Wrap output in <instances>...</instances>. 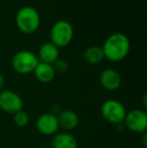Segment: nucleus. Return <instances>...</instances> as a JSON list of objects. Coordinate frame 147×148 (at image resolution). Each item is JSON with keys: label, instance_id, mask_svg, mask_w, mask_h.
Listing matches in <instances>:
<instances>
[{"label": "nucleus", "instance_id": "nucleus-15", "mask_svg": "<svg viewBox=\"0 0 147 148\" xmlns=\"http://www.w3.org/2000/svg\"><path fill=\"white\" fill-rule=\"evenodd\" d=\"M13 121L16 126L18 127H25L29 123V117L28 114L24 111H19L13 115Z\"/></svg>", "mask_w": 147, "mask_h": 148}, {"label": "nucleus", "instance_id": "nucleus-13", "mask_svg": "<svg viewBox=\"0 0 147 148\" xmlns=\"http://www.w3.org/2000/svg\"><path fill=\"white\" fill-rule=\"evenodd\" d=\"M34 76H36V80L38 82L42 83V84H47L51 83L53 80L55 76V72L53 70V64H45V62H39L37 64L34 71Z\"/></svg>", "mask_w": 147, "mask_h": 148}, {"label": "nucleus", "instance_id": "nucleus-9", "mask_svg": "<svg viewBox=\"0 0 147 148\" xmlns=\"http://www.w3.org/2000/svg\"><path fill=\"white\" fill-rule=\"evenodd\" d=\"M121 76L113 69H106L100 75V83L107 91H115L121 85Z\"/></svg>", "mask_w": 147, "mask_h": 148}, {"label": "nucleus", "instance_id": "nucleus-7", "mask_svg": "<svg viewBox=\"0 0 147 148\" xmlns=\"http://www.w3.org/2000/svg\"><path fill=\"white\" fill-rule=\"evenodd\" d=\"M23 107V101L17 93L13 91L0 92V109L5 113L14 115L21 111Z\"/></svg>", "mask_w": 147, "mask_h": 148}, {"label": "nucleus", "instance_id": "nucleus-1", "mask_svg": "<svg viewBox=\"0 0 147 148\" xmlns=\"http://www.w3.org/2000/svg\"><path fill=\"white\" fill-rule=\"evenodd\" d=\"M104 58L110 62H120L130 51L129 38L123 33H113L105 40L102 47Z\"/></svg>", "mask_w": 147, "mask_h": 148}, {"label": "nucleus", "instance_id": "nucleus-11", "mask_svg": "<svg viewBox=\"0 0 147 148\" xmlns=\"http://www.w3.org/2000/svg\"><path fill=\"white\" fill-rule=\"evenodd\" d=\"M57 117L59 121V126L66 131L74 130L75 128H77L80 122L78 114L72 110H65L61 112Z\"/></svg>", "mask_w": 147, "mask_h": 148}, {"label": "nucleus", "instance_id": "nucleus-18", "mask_svg": "<svg viewBox=\"0 0 147 148\" xmlns=\"http://www.w3.org/2000/svg\"><path fill=\"white\" fill-rule=\"evenodd\" d=\"M147 147V135L146 133H144L143 135V148H146Z\"/></svg>", "mask_w": 147, "mask_h": 148}, {"label": "nucleus", "instance_id": "nucleus-10", "mask_svg": "<svg viewBox=\"0 0 147 148\" xmlns=\"http://www.w3.org/2000/svg\"><path fill=\"white\" fill-rule=\"evenodd\" d=\"M78 141L76 137L68 132H61L51 138V148H77Z\"/></svg>", "mask_w": 147, "mask_h": 148}, {"label": "nucleus", "instance_id": "nucleus-20", "mask_svg": "<svg viewBox=\"0 0 147 148\" xmlns=\"http://www.w3.org/2000/svg\"><path fill=\"white\" fill-rule=\"evenodd\" d=\"M43 148H51V147H43Z\"/></svg>", "mask_w": 147, "mask_h": 148}, {"label": "nucleus", "instance_id": "nucleus-4", "mask_svg": "<svg viewBox=\"0 0 147 148\" xmlns=\"http://www.w3.org/2000/svg\"><path fill=\"white\" fill-rule=\"evenodd\" d=\"M126 109L117 100H107L101 106V114L107 122L114 125L122 124L126 116Z\"/></svg>", "mask_w": 147, "mask_h": 148}, {"label": "nucleus", "instance_id": "nucleus-8", "mask_svg": "<svg viewBox=\"0 0 147 148\" xmlns=\"http://www.w3.org/2000/svg\"><path fill=\"white\" fill-rule=\"evenodd\" d=\"M59 128V126L57 117L53 113H43L36 120L37 131L45 136H51V135L57 134Z\"/></svg>", "mask_w": 147, "mask_h": 148}, {"label": "nucleus", "instance_id": "nucleus-6", "mask_svg": "<svg viewBox=\"0 0 147 148\" xmlns=\"http://www.w3.org/2000/svg\"><path fill=\"white\" fill-rule=\"evenodd\" d=\"M123 123L133 133H145L147 129V114L140 109H134L126 113Z\"/></svg>", "mask_w": 147, "mask_h": 148}, {"label": "nucleus", "instance_id": "nucleus-19", "mask_svg": "<svg viewBox=\"0 0 147 148\" xmlns=\"http://www.w3.org/2000/svg\"><path fill=\"white\" fill-rule=\"evenodd\" d=\"M146 100H147V96H146V95H144V97H143V106H144V108H146V107H147Z\"/></svg>", "mask_w": 147, "mask_h": 148}, {"label": "nucleus", "instance_id": "nucleus-2", "mask_svg": "<svg viewBox=\"0 0 147 148\" xmlns=\"http://www.w3.org/2000/svg\"><path fill=\"white\" fill-rule=\"evenodd\" d=\"M18 29L21 32L30 34L37 30L40 24V16L36 9L31 6H24L18 10L15 17Z\"/></svg>", "mask_w": 147, "mask_h": 148}, {"label": "nucleus", "instance_id": "nucleus-12", "mask_svg": "<svg viewBox=\"0 0 147 148\" xmlns=\"http://www.w3.org/2000/svg\"><path fill=\"white\" fill-rule=\"evenodd\" d=\"M59 49L51 42H45L39 47L38 59L40 60L41 62L53 64L55 60L59 59Z\"/></svg>", "mask_w": 147, "mask_h": 148}, {"label": "nucleus", "instance_id": "nucleus-16", "mask_svg": "<svg viewBox=\"0 0 147 148\" xmlns=\"http://www.w3.org/2000/svg\"><path fill=\"white\" fill-rule=\"evenodd\" d=\"M53 70L55 72H57V73H61V74H64L68 71V68H69V64L66 60H59L57 59L53 62Z\"/></svg>", "mask_w": 147, "mask_h": 148}, {"label": "nucleus", "instance_id": "nucleus-5", "mask_svg": "<svg viewBox=\"0 0 147 148\" xmlns=\"http://www.w3.org/2000/svg\"><path fill=\"white\" fill-rule=\"evenodd\" d=\"M39 62L38 58L29 51H20L12 58V68L15 72L21 75L34 73Z\"/></svg>", "mask_w": 147, "mask_h": 148}, {"label": "nucleus", "instance_id": "nucleus-17", "mask_svg": "<svg viewBox=\"0 0 147 148\" xmlns=\"http://www.w3.org/2000/svg\"><path fill=\"white\" fill-rule=\"evenodd\" d=\"M4 78H3V76H2L1 74H0V90H1L2 88H3V86H4Z\"/></svg>", "mask_w": 147, "mask_h": 148}, {"label": "nucleus", "instance_id": "nucleus-14", "mask_svg": "<svg viewBox=\"0 0 147 148\" xmlns=\"http://www.w3.org/2000/svg\"><path fill=\"white\" fill-rule=\"evenodd\" d=\"M103 59H104V53L102 47L96 45L88 47L84 53V60L89 64H97L102 62Z\"/></svg>", "mask_w": 147, "mask_h": 148}, {"label": "nucleus", "instance_id": "nucleus-3", "mask_svg": "<svg viewBox=\"0 0 147 148\" xmlns=\"http://www.w3.org/2000/svg\"><path fill=\"white\" fill-rule=\"evenodd\" d=\"M74 29L72 24L67 20H59L53 25L51 30V42L57 49L65 47L72 41Z\"/></svg>", "mask_w": 147, "mask_h": 148}]
</instances>
